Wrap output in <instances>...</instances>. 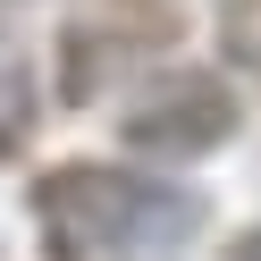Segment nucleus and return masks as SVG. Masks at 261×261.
Returning a JSON list of instances; mask_svg holds the SVG:
<instances>
[{"instance_id":"nucleus-1","label":"nucleus","mask_w":261,"mask_h":261,"mask_svg":"<svg viewBox=\"0 0 261 261\" xmlns=\"http://www.w3.org/2000/svg\"><path fill=\"white\" fill-rule=\"evenodd\" d=\"M34 227L51 236L59 261H143V253H177L202 227V202L143 169L68 160L34 186Z\"/></svg>"},{"instance_id":"nucleus-2","label":"nucleus","mask_w":261,"mask_h":261,"mask_svg":"<svg viewBox=\"0 0 261 261\" xmlns=\"http://www.w3.org/2000/svg\"><path fill=\"white\" fill-rule=\"evenodd\" d=\"M236 135V85L219 68H169L135 93V118H126V143L143 160H202Z\"/></svg>"},{"instance_id":"nucleus-3","label":"nucleus","mask_w":261,"mask_h":261,"mask_svg":"<svg viewBox=\"0 0 261 261\" xmlns=\"http://www.w3.org/2000/svg\"><path fill=\"white\" fill-rule=\"evenodd\" d=\"M227 51L261 68V0H227Z\"/></svg>"},{"instance_id":"nucleus-4","label":"nucleus","mask_w":261,"mask_h":261,"mask_svg":"<svg viewBox=\"0 0 261 261\" xmlns=\"http://www.w3.org/2000/svg\"><path fill=\"white\" fill-rule=\"evenodd\" d=\"M227 261H261V227H253V236H244V244H236Z\"/></svg>"}]
</instances>
